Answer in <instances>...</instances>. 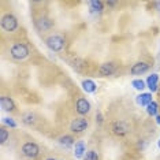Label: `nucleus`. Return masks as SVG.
Returning <instances> with one entry per match:
<instances>
[{
    "mask_svg": "<svg viewBox=\"0 0 160 160\" xmlns=\"http://www.w3.org/2000/svg\"><path fill=\"white\" fill-rule=\"evenodd\" d=\"M22 153L29 159H36L40 153V148L36 142H25L22 145Z\"/></svg>",
    "mask_w": 160,
    "mask_h": 160,
    "instance_id": "4",
    "label": "nucleus"
},
{
    "mask_svg": "<svg viewBox=\"0 0 160 160\" xmlns=\"http://www.w3.org/2000/svg\"><path fill=\"white\" fill-rule=\"evenodd\" d=\"M115 71H116V67H115L114 63H111V62L103 63L99 68V72H100L101 77H110V75H112Z\"/></svg>",
    "mask_w": 160,
    "mask_h": 160,
    "instance_id": "10",
    "label": "nucleus"
},
{
    "mask_svg": "<svg viewBox=\"0 0 160 160\" xmlns=\"http://www.w3.org/2000/svg\"><path fill=\"white\" fill-rule=\"evenodd\" d=\"M152 94L151 93H141L140 96H137V103L140 105H144V107H147L148 104L152 103Z\"/></svg>",
    "mask_w": 160,
    "mask_h": 160,
    "instance_id": "13",
    "label": "nucleus"
},
{
    "mask_svg": "<svg viewBox=\"0 0 160 160\" xmlns=\"http://www.w3.org/2000/svg\"><path fill=\"white\" fill-rule=\"evenodd\" d=\"M83 153H85V144L82 142V141H78L77 144H75V148H74V156L77 159L82 158Z\"/></svg>",
    "mask_w": 160,
    "mask_h": 160,
    "instance_id": "17",
    "label": "nucleus"
},
{
    "mask_svg": "<svg viewBox=\"0 0 160 160\" xmlns=\"http://www.w3.org/2000/svg\"><path fill=\"white\" fill-rule=\"evenodd\" d=\"M133 88L137 89V90H142L145 88V82L142 81V79H134V81L132 82Z\"/></svg>",
    "mask_w": 160,
    "mask_h": 160,
    "instance_id": "22",
    "label": "nucleus"
},
{
    "mask_svg": "<svg viewBox=\"0 0 160 160\" xmlns=\"http://www.w3.org/2000/svg\"><path fill=\"white\" fill-rule=\"evenodd\" d=\"M34 26L38 32H47L53 28V21L47 17H40L34 21Z\"/></svg>",
    "mask_w": 160,
    "mask_h": 160,
    "instance_id": "5",
    "label": "nucleus"
},
{
    "mask_svg": "<svg viewBox=\"0 0 160 160\" xmlns=\"http://www.w3.org/2000/svg\"><path fill=\"white\" fill-rule=\"evenodd\" d=\"M59 144L64 148H70V147L74 145V138H72L71 136H62L59 138Z\"/></svg>",
    "mask_w": 160,
    "mask_h": 160,
    "instance_id": "16",
    "label": "nucleus"
},
{
    "mask_svg": "<svg viewBox=\"0 0 160 160\" xmlns=\"http://www.w3.org/2000/svg\"><path fill=\"white\" fill-rule=\"evenodd\" d=\"M0 104H2L3 111L11 112V111L15 110V104H14V101H12L11 97H8V96H3L2 99H0Z\"/></svg>",
    "mask_w": 160,
    "mask_h": 160,
    "instance_id": "11",
    "label": "nucleus"
},
{
    "mask_svg": "<svg viewBox=\"0 0 160 160\" xmlns=\"http://www.w3.org/2000/svg\"><path fill=\"white\" fill-rule=\"evenodd\" d=\"M156 6H158V8H159V11H160V2L156 3Z\"/></svg>",
    "mask_w": 160,
    "mask_h": 160,
    "instance_id": "27",
    "label": "nucleus"
},
{
    "mask_svg": "<svg viewBox=\"0 0 160 160\" xmlns=\"http://www.w3.org/2000/svg\"><path fill=\"white\" fill-rule=\"evenodd\" d=\"M158 81H159L158 74H152L147 78V85L151 92H156V90H158Z\"/></svg>",
    "mask_w": 160,
    "mask_h": 160,
    "instance_id": "12",
    "label": "nucleus"
},
{
    "mask_svg": "<svg viewBox=\"0 0 160 160\" xmlns=\"http://www.w3.org/2000/svg\"><path fill=\"white\" fill-rule=\"evenodd\" d=\"M3 123L7 126H10V127H12V129H15L17 127V122L14 121L12 118H3Z\"/></svg>",
    "mask_w": 160,
    "mask_h": 160,
    "instance_id": "23",
    "label": "nucleus"
},
{
    "mask_svg": "<svg viewBox=\"0 0 160 160\" xmlns=\"http://www.w3.org/2000/svg\"><path fill=\"white\" fill-rule=\"evenodd\" d=\"M107 4L110 7H115L116 6V2H107Z\"/></svg>",
    "mask_w": 160,
    "mask_h": 160,
    "instance_id": "25",
    "label": "nucleus"
},
{
    "mask_svg": "<svg viewBox=\"0 0 160 160\" xmlns=\"http://www.w3.org/2000/svg\"><path fill=\"white\" fill-rule=\"evenodd\" d=\"M45 45L53 52H60L66 45V40L60 34H51L49 37L45 38Z\"/></svg>",
    "mask_w": 160,
    "mask_h": 160,
    "instance_id": "1",
    "label": "nucleus"
},
{
    "mask_svg": "<svg viewBox=\"0 0 160 160\" xmlns=\"http://www.w3.org/2000/svg\"><path fill=\"white\" fill-rule=\"evenodd\" d=\"M75 110L79 115H86L88 112L90 111V103L86 99H78L77 100V104H75Z\"/></svg>",
    "mask_w": 160,
    "mask_h": 160,
    "instance_id": "9",
    "label": "nucleus"
},
{
    "mask_svg": "<svg viewBox=\"0 0 160 160\" xmlns=\"http://www.w3.org/2000/svg\"><path fill=\"white\" fill-rule=\"evenodd\" d=\"M96 83H94L92 79H83L82 81V89L85 90L86 93H93L96 90Z\"/></svg>",
    "mask_w": 160,
    "mask_h": 160,
    "instance_id": "14",
    "label": "nucleus"
},
{
    "mask_svg": "<svg viewBox=\"0 0 160 160\" xmlns=\"http://www.w3.org/2000/svg\"><path fill=\"white\" fill-rule=\"evenodd\" d=\"M158 145H159V148H160V141H159V144H158Z\"/></svg>",
    "mask_w": 160,
    "mask_h": 160,
    "instance_id": "29",
    "label": "nucleus"
},
{
    "mask_svg": "<svg viewBox=\"0 0 160 160\" xmlns=\"http://www.w3.org/2000/svg\"><path fill=\"white\" fill-rule=\"evenodd\" d=\"M22 122L25 123V125H28V126H32V125H34V115L32 114V112H28V114H23L22 116Z\"/></svg>",
    "mask_w": 160,
    "mask_h": 160,
    "instance_id": "19",
    "label": "nucleus"
},
{
    "mask_svg": "<svg viewBox=\"0 0 160 160\" xmlns=\"http://www.w3.org/2000/svg\"><path fill=\"white\" fill-rule=\"evenodd\" d=\"M88 129V121L85 118H75L70 123V130L72 133H82Z\"/></svg>",
    "mask_w": 160,
    "mask_h": 160,
    "instance_id": "6",
    "label": "nucleus"
},
{
    "mask_svg": "<svg viewBox=\"0 0 160 160\" xmlns=\"http://www.w3.org/2000/svg\"><path fill=\"white\" fill-rule=\"evenodd\" d=\"M10 53H11V56L14 58V59L22 60L29 55V48H28L26 44H23V42H17V44H14L11 47Z\"/></svg>",
    "mask_w": 160,
    "mask_h": 160,
    "instance_id": "2",
    "label": "nucleus"
},
{
    "mask_svg": "<svg viewBox=\"0 0 160 160\" xmlns=\"http://www.w3.org/2000/svg\"><path fill=\"white\" fill-rule=\"evenodd\" d=\"M8 130H6V127H2L0 129V142L2 144H6V141L8 140Z\"/></svg>",
    "mask_w": 160,
    "mask_h": 160,
    "instance_id": "21",
    "label": "nucleus"
},
{
    "mask_svg": "<svg viewBox=\"0 0 160 160\" xmlns=\"http://www.w3.org/2000/svg\"><path fill=\"white\" fill-rule=\"evenodd\" d=\"M149 70V64H147L145 62H138V63L133 64L130 68V74L132 75H142Z\"/></svg>",
    "mask_w": 160,
    "mask_h": 160,
    "instance_id": "8",
    "label": "nucleus"
},
{
    "mask_svg": "<svg viewBox=\"0 0 160 160\" xmlns=\"http://www.w3.org/2000/svg\"><path fill=\"white\" fill-rule=\"evenodd\" d=\"M158 108H159V105L156 101H152L151 104H148L147 105V112H148V115H151V116H156L158 115Z\"/></svg>",
    "mask_w": 160,
    "mask_h": 160,
    "instance_id": "18",
    "label": "nucleus"
},
{
    "mask_svg": "<svg viewBox=\"0 0 160 160\" xmlns=\"http://www.w3.org/2000/svg\"><path fill=\"white\" fill-rule=\"evenodd\" d=\"M2 28L6 32H14L18 28V19L12 14H4L2 17Z\"/></svg>",
    "mask_w": 160,
    "mask_h": 160,
    "instance_id": "3",
    "label": "nucleus"
},
{
    "mask_svg": "<svg viewBox=\"0 0 160 160\" xmlns=\"http://www.w3.org/2000/svg\"><path fill=\"white\" fill-rule=\"evenodd\" d=\"M156 123L160 125V115H156Z\"/></svg>",
    "mask_w": 160,
    "mask_h": 160,
    "instance_id": "26",
    "label": "nucleus"
},
{
    "mask_svg": "<svg viewBox=\"0 0 160 160\" xmlns=\"http://www.w3.org/2000/svg\"><path fill=\"white\" fill-rule=\"evenodd\" d=\"M96 122H99V123H101V122H103V119H101V114H100V112H99V114L96 115Z\"/></svg>",
    "mask_w": 160,
    "mask_h": 160,
    "instance_id": "24",
    "label": "nucleus"
},
{
    "mask_svg": "<svg viewBox=\"0 0 160 160\" xmlns=\"http://www.w3.org/2000/svg\"><path fill=\"white\" fill-rule=\"evenodd\" d=\"M89 6H90V11H92V12L100 14L101 11H103L104 3H103V2H100V0H93V2H90V3H89Z\"/></svg>",
    "mask_w": 160,
    "mask_h": 160,
    "instance_id": "15",
    "label": "nucleus"
},
{
    "mask_svg": "<svg viewBox=\"0 0 160 160\" xmlns=\"http://www.w3.org/2000/svg\"><path fill=\"white\" fill-rule=\"evenodd\" d=\"M112 132H114V134H116V136L122 137L129 133V126H127V123L122 122V121L114 122V125H112Z\"/></svg>",
    "mask_w": 160,
    "mask_h": 160,
    "instance_id": "7",
    "label": "nucleus"
},
{
    "mask_svg": "<svg viewBox=\"0 0 160 160\" xmlns=\"http://www.w3.org/2000/svg\"><path fill=\"white\" fill-rule=\"evenodd\" d=\"M85 160H99V153H97L96 151H88L85 153V158H83Z\"/></svg>",
    "mask_w": 160,
    "mask_h": 160,
    "instance_id": "20",
    "label": "nucleus"
},
{
    "mask_svg": "<svg viewBox=\"0 0 160 160\" xmlns=\"http://www.w3.org/2000/svg\"><path fill=\"white\" fill-rule=\"evenodd\" d=\"M47 160H56V159H53V158H49V159H47Z\"/></svg>",
    "mask_w": 160,
    "mask_h": 160,
    "instance_id": "28",
    "label": "nucleus"
}]
</instances>
